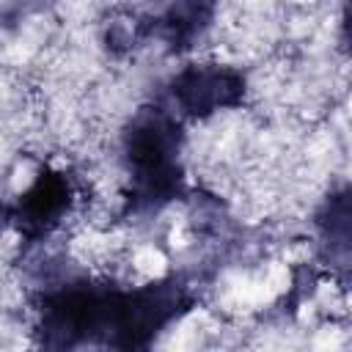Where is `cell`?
<instances>
[{
  "instance_id": "obj_1",
  "label": "cell",
  "mask_w": 352,
  "mask_h": 352,
  "mask_svg": "<svg viewBox=\"0 0 352 352\" xmlns=\"http://www.w3.org/2000/svg\"><path fill=\"white\" fill-rule=\"evenodd\" d=\"M192 308L195 292L176 272L140 286L69 278L36 297V338L47 349H148Z\"/></svg>"
},
{
  "instance_id": "obj_2",
  "label": "cell",
  "mask_w": 352,
  "mask_h": 352,
  "mask_svg": "<svg viewBox=\"0 0 352 352\" xmlns=\"http://www.w3.org/2000/svg\"><path fill=\"white\" fill-rule=\"evenodd\" d=\"M184 121L162 102H146L121 126V168H124V214H160L173 201L187 195L184 173Z\"/></svg>"
},
{
  "instance_id": "obj_3",
  "label": "cell",
  "mask_w": 352,
  "mask_h": 352,
  "mask_svg": "<svg viewBox=\"0 0 352 352\" xmlns=\"http://www.w3.org/2000/svg\"><path fill=\"white\" fill-rule=\"evenodd\" d=\"M248 94L250 82L239 66L220 60H190L165 82L162 102L187 124L239 110L248 104Z\"/></svg>"
},
{
  "instance_id": "obj_4",
  "label": "cell",
  "mask_w": 352,
  "mask_h": 352,
  "mask_svg": "<svg viewBox=\"0 0 352 352\" xmlns=\"http://www.w3.org/2000/svg\"><path fill=\"white\" fill-rule=\"evenodd\" d=\"M74 176L63 168L44 165L11 201V228L25 239V245H38L63 226V220L74 209Z\"/></svg>"
},
{
  "instance_id": "obj_5",
  "label": "cell",
  "mask_w": 352,
  "mask_h": 352,
  "mask_svg": "<svg viewBox=\"0 0 352 352\" xmlns=\"http://www.w3.org/2000/svg\"><path fill=\"white\" fill-rule=\"evenodd\" d=\"M220 0H154L148 11H135L143 41H160L170 55L192 52L217 19Z\"/></svg>"
},
{
  "instance_id": "obj_6",
  "label": "cell",
  "mask_w": 352,
  "mask_h": 352,
  "mask_svg": "<svg viewBox=\"0 0 352 352\" xmlns=\"http://www.w3.org/2000/svg\"><path fill=\"white\" fill-rule=\"evenodd\" d=\"M314 226L327 261L346 270L349 264V190L346 187L330 192L319 204L314 214Z\"/></svg>"
},
{
  "instance_id": "obj_7",
  "label": "cell",
  "mask_w": 352,
  "mask_h": 352,
  "mask_svg": "<svg viewBox=\"0 0 352 352\" xmlns=\"http://www.w3.org/2000/svg\"><path fill=\"white\" fill-rule=\"evenodd\" d=\"M11 228V201H0V236Z\"/></svg>"
}]
</instances>
